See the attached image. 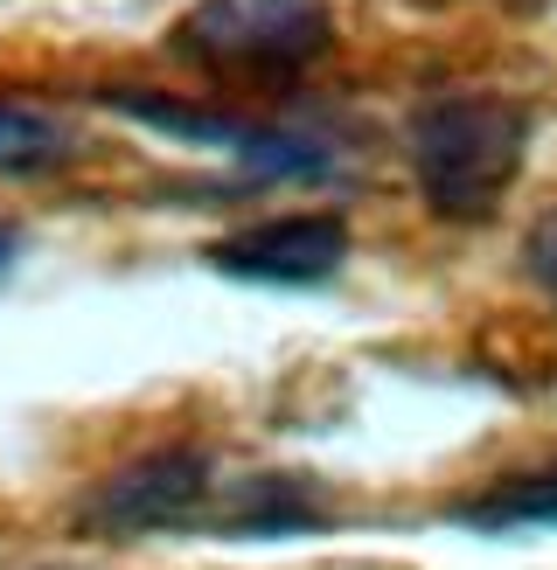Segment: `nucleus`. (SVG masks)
I'll return each mask as SVG.
<instances>
[{
    "label": "nucleus",
    "instance_id": "obj_1",
    "mask_svg": "<svg viewBox=\"0 0 557 570\" xmlns=\"http://www.w3.org/2000/svg\"><path fill=\"white\" fill-rule=\"evenodd\" d=\"M529 154V105L501 91H439L411 111L404 160L426 209L446 223H488Z\"/></svg>",
    "mask_w": 557,
    "mask_h": 570
},
{
    "label": "nucleus",
    "instance_id": "obj_2",
    "mask_svg": "<svg viewBox=\"0 0 557 570\" xmlns=\"http://www.w3.org/2000/svg\"><path fill=\"white\" fill-rule=\"evenodd\" d=\"M167 42L209 77H293L334 49V0H195Z\"/></svg>",
    "mask_w": 557,
    "mask_h": 570
},
{
    "label": "nucleus",
    "instance_id": "obj_3",
    "mask_svg": "<svg viewBox=\"0 0 557 570\" xmlns=\"http://www.w3.org/2000/svg\"><path fill=\"white\" fill-rule=\"evenodd\" d=\"M98 105L126 111L133 126H154L167 139L231 154L244 175H258V181H328L334 175V160L314 147V139L258 126V119H237V111H216V105H182L167 91H147V83H111V91H98Z\"/></svg>",
    "mask_w": 557,
    "mask_h": 570
},
{
    "label": "nucleus",
    "instance_id": "obj_4",
    "mask_svg": "<svg viewBox=\"0 0 557 570\" xmlns=\"http://www.w3.org/2000/svg\"><path fill=\"white\" fill-rule=\"evenodd\" d=\"M209 460L195 445H160V452H139L133 466L105 473L91 501H84V522L98 535H160V529H188V522H209Z\"/></svg>",
    "mask_w": 557,
    "mask_h": 570
},
{
    "label": "nucleus",
    "instance_id": "obj_5",
    "mask_svg": "<svg viewBox=\"0 0 557 570\" xmlns=\"http://www.w3.org/2000/svg\"><path fill=\"white\" fill-rule=\"evenodd\" d=\"M203 258L223 278L244 285H328L349 265V223L328 209H300V216H265L251 230L216 237Z\"/></svg>",
    "mask_w": 557,
    "mask_h": 570
},
{
    "label": "nucleus",
    "instance_id": "obj_6",
    "mask_svg": "<svg viewBox=\"0 0 557 570\" xmlns=\"http://www.w3.org/2000/svg\"><path fill=\"white\" fill-rule=\"evenodd\" d=\"M321 522H328V508L314 494V480H300V473H251L231 494V508L209 515V529L223 535H306Z\"/></svg>",
    "mask_w": 557,
    "mask_h": 570
},
{
    "label": "nucleus",
    "instance_id": "obj_7",
    "mask_svg": "<svg viewBox=\"0 0 557 570\" xmlns=\"http://www.w3.org/2000/svg\"><path fill=\"white\" fill-rule=\"evenodd\" d=\"M460 529L481 535H516V529H557V466L537 473H501L495 488H481L473 501L453 508Z\"/></svg>",
    "mask_w": 557,
    "mask_h": 570
},
{
    "label": "nucleus",
    "instance_id": "obj_8",
    "mask_svg": "<svg viewBox=\"0 0 557 570\" xmlns=\"http://www.w3.org/2000/svg\"><path fill=\"white\" fill-rule=\"evenodd\" d=\"M63 160H77V132L63 119L0 98V175L28 181V175H49V167H63Z\"/></svg>",
    "mask_w": 557,
    "mask_h": 570
},
{
    "label": "nucleus",
    "instance_id": "obj_9",
    "mask_svg": "<svg viewBox=\"0 0 557 570\" xmlns=\"http://www.w3.org/2000/svg\"><path fill=\"white\" fill-rule=\"evenodd\" d=\"M522 265H529V278H537L544 293L557 299V216H544L537 230H529V244H522Z\"/></svg>",
    "mask_w": 557,
    "mask_h": 570
},
{
    "label": "nucleus",
    "instance_id": "obj_10",
    "mask_svg": "<svg viewBox=\"0 0 557 570\" xmlns=\"http://www.w3.org/2000/svg\"><path fill=\"white\" fill-rule=\"evenodd\" d=\"M14 258H21V237L8 230V223H0V278H8V272H14Z\"/></svg>",
    "mask_w": 557,
    "mask_h": 570
}]
</instances>
